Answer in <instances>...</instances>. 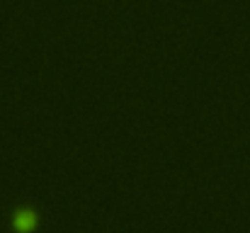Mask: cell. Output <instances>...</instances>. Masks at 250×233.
I'll use <instances>...</instances> for the list:
<instances>
[{
	"instance_id": "obj_1",
	"label": "cell",
	"mask_w": 250,
	"mask_h": 233,
	"mask_svg": "<svg viewBox=\"0 0 250 233\" xmlns=\"http://www.w3.org/2000/svg\"><path fill=\"white\" fill-rule=\"evenodd\" d=\"M37 214L32 212V209H17V214H15V219H12V226H15V231L17 233H29L37 229Z\"/></svg>"
}]
</instances>
